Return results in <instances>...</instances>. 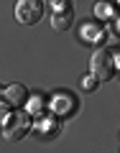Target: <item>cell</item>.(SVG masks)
<instances>
[{
	"instance_id": "obj_5",
	"label": "cell",
	"mask_w": 120,
	"mask_h": 153,
	"mask_svg": "<svg viewBox=\"0 0 120 153\" xmlns=\"http://www.w3.org/2000/svg\"><path fill=\"white\" fill-rule=\"evenodd\" d=\"M3 94H5V102H10V107H23L28 102V89L23 84H10V87H5Z\"/></svg>"
},
{
	"instance_id": "obj_11",
	"label": "cell",
	"mask_w": 120,
	"mask_h": 153,
	"mask_svg": "<svg viewBox=\"0 0 120 153\" xmlns=\"http://www.w3.org/2000/svg\"><path fill=\"white\" fill-rule=\"evenodd\" d=\"M95 87H97V76H95V74H89V76L82 79V89H84V92H95Z\"/></svg>"
},
{
	"instance_id": "obj_3",
	"label": "cell",
	"mask_w": 120,
	"mask_h": 153,
	"mask_svg": "<svg viewBox=\"0 0 120 153\" xmlns=\"http://www.w3.org/2000/svg\"><path fill=\"white\" fill-rule=\"evenodd\" d=\"M44 16V0H18L16 3V21L23 26H33Z\"/></svg>"
},
{
	"instance_id": "obj_7",
	"label": "cell",
	"mask_w": 120,
	"mask_h": 153,
	"mask_svg": "<svg viewBox=\"0 0 120 153\" xmlns=\"http://www.w3.org/2000/svg\"><path fill=\"white\" fill-rule=\"evenodd\" d=\"M51 107H54V112H72V110L77 107L74 105V97L72 94H66V92H61V94H56L54 100H51Z\"/></svg>"
},
{
	"instance_id": "obj_4",
	"label": "cell",
	"mask_w": 120,
	"mask_h": 153,
	"mask_svg": "<svg viewBox=\"0 0 120 153\" xmlns=\"http://www.w3.org/2000/svg\"><path fill=\"white\" fill-rule=\"evenodd\" d=\"M74 23V8L72 0H51V26L56 31H66Z\"/></svg>"
},
{
	"instance_id": "obj_10",
	"label": "cell",
	"mask_w": 120,
	"mask_h": 153,
	"mask_svg": "<svg viewBox=\"0 0 120 153\" xmlns=\"http://www.w3.org/2000/svg\"><path fill=\"white\" fill-rule=\"evenodd\" d=\"M95 13H97V16H102V18H110V16H115V8L110 5V3H97V5H95Z\"/></svg>"
},
{
	"instance_id": "obj_12",
	"label": "cell",
	"mask_w": 120,
	"mask_h": 153,
	"mask_svg": "<svg viewBox=\"0 0 120 153\" xmlns=\"http://www.w3.org/2000/svg\"><path fill=\"white\" fill-rule=\"evenodd\" d=\"M8 107H10V102H0V120L8 117Z\"/></svg>"
},
{
	"instance_id": "obj_6",
	"label": "cell",
	"mask_w": 120,
	"mask_h": 153,
	"mask_svg": "<svg viewBox=\"0 0 120 153\" xmlns=\"http://www.w3.org/2000/svg\"><path fill=\"white\" fill-rule=\"evenodd\" d=\"M36 130L41 133L44 138H54L56 133L61 130V123H59V117H46V115H38V125H36Z\"/></svg>"
},
{
	"instance_id": "obj_2",
	"label": "cell",
	"mask_w": 120,
	"mask_h": 153,
	"mask_svg": "<svg viewBox=\"0 0 120 153\" xmlns=\"http://www.w3.org/2000/svg\"><path fill=\"white\" fill-rule=\"evenodd\" d=\"M31 130V112H8V117L3 120V135L8 140H21L26 133Z\"/></svg>"
},
{
	"instance_id": "obj_1",
	"label": "cell",
	"mask_w": 120,
	"mask_h": 153,
	"mask_svg": "<svg viewBox=\"0 0 120 153\" xmlns=\"http://www.w3.org/2000/svg\"><path fill=\"white\" fill-rule=\"evenodd\" d=\"M89 71L97 76V82H110L115 76V71H118L113 54H110L107 49H97L92 54V59H89Z\"/></svg>"
},
{
	"instance_id": "obj_13",
	"label": "cell",
	"mask_w": 120,
	"mask_h": 153,
	"mask_svg": "<svg viewBox=\"0 0 120 153\" xmlns=\"http://www.w3.org/2000/svg\"><path fill=\"white\" fill-rule=\"evenodd\" d=\"M46 3H51V0H46Z\"/></svg>"
},
{
	"instance_id": "obj_8",
	"label": "cell",
	"mask_w": 120,
	"mask_h": 153,
	"mask_svg": "<svg viewBox=\"0 0 120 153\" xmlns=\"http://www.w3.org/2000/svg\"><path fill=\"white\" fill-rule=\"evenodd\" d=\"M28 112H31V115H44V105H46V100L44 97H41V94H38V97H28Z\"/></svg>"
},
{
	"instance_id": "obj_14",
	"label": "cell",
	"mask_w": 120,
	"mask_h": 153,
	"mask_svg": "<svg viewBox=\"0 0 120 153\" xmlns=\"http://www.w3.org/2000/svg\"><path fill=\"white\" fill-rule=\"evenodd\" d=\"M0 92H3V89H0Z\"/></svg>"
},
{
	"instance_id": "obj_9",
	"label": "cell",
	"mask_w": 120,
	"mask_h": 153,
	"mask_svg": "<svg viewBox=\"0 0 120 153\" xmlns=\"http://www.w3.org/2000/svg\"><path fill=\"white\" fill-rule=\"evenodd\" d=\"M100 36H102L100 26H95V23H84V28H82V38H84V41H100Z\"/></svg>"
}]
</instances>
